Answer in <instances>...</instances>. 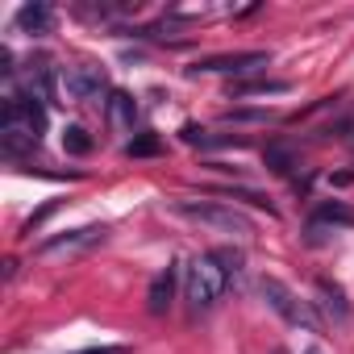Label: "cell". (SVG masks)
<instances>
[{
    "label": "cell",
    "mask_w": 354,
    "mask_h": 354,
    "mask_svg": "<svg viewBox=\"0 0 354 354\" xmlns=\"http://www.w3.org/2000/svg\"><path fill=\"white\" fill-rule=\"evenodd\" d=\"M42 133H46V104L30 96H9L5 113H0V150L17 158L26 150H38Z\"/></svg>",
    "instance_id": "1"
},
{
    "label": "cell",
    "mask_w": 354,
    "mask_h": 354,
    "mask_svg": "<svg viewBox=\"0 0 354 354\" xmlns=\"http://www.w3.org/2000/svg\"><path fill=\"white\" fill-rule=\"evenodd\" d=\"M225 283H230V271L217 263V254H201V259H192V267H188V279H184V296H188L192 313H205V308H213V304L221 300Z\"/></svg>",
    "instance_id": "2"
},
{
    "label": "cell",
    "mask_w": 354,
    "mask_h": 354,
    "mask_svg": "<svg viewBox=\"0 0 354 354\" xmlns=\"http://www.w3.org/2000/svg\"><path fill=\"white\" fill-rule=\"evenodd\" d=\"M175 213L196 221V225H209L217 234H238V238H250L254 234V221L246 213H238L234 205H217V201H180Z\"/></svg>",
    "instance_id": "3"
},
{
    "label": "cell",
    "mask_w": 354,
    "mask_h": 354,
    "mask_svg": "<svg viewBox=\"0 0 354 354\" xmlns=\"http://www.w3.org/2000/svg\"><path fill=\"white\" fill-rule=\"evenodd\" d=\"M259 292H263V300L288 321V325H296V329H308V333H321V317L313 313V304L308 300H300L288 283H279L275 275H263L259 279Z\"/></svg>",
    "instance_id": "4"
},
{
    "label": "cell",
    "mask_w": 354,
    "mask_h": 354,
    "mask_svg": "<svg viewBox=\"0 0 354 354\" xmlns=\"http://www.w3.org/2000/svg\"><path fill=\"white\" fill-rule=\"evenodd\" d=\"M271 55L267 50H238V55H217V59H201L192 67V75H246V71H259L267 67Z\"/></svg>",
    "instance_id": "5"
},
{
    "label": "cell",
    "mask_w": 354,
    "mask_h": 354,
    "mask_svg": "<svg viewBox=\"0 0 354 354\" xmlns=\"http://www.w3.org/2000/svg\"><path fill=\"white\" fill-rule=\"evenodd\" d=\"M104 238H109V230H104V225H84V230H71V234L50 238V242L42 246V259H75V254H84V250L100 246Z\"/></svg>",
    "instance_id": "6"
},
{
    "label": "cell",
    "mask_w": 354,
    "mask_h": 354,
    "mask_svg": "<svg viewBox=\"0 0 354 354\" xmlns=\"http://www.w3.org/2000/svg\"><path fill=\"white\" fill-rule=\"evenodd\" d=\"M63 88L71 100H96L104 92V71L92 67V63H80V67H67L63 71Z\"/></svg>",
    "instance_id": "7"
},
{
    "label": "cell",
    "mask_w": 354,
    "mask_h": 354,
    "mask_svg": "<svg viewBox=\"0 0 354 354\" xmlns=\"http://www.w3.org/2000/svg\"><path fill=\"white\" fill-rule=\"evenodd\" d=\"M104 113H109V125H113L117 133H129V129H133V121H138V104H133V96H129V92H121V88H113V92H109Z\"/></svg>",
    "instance_id": "8"
},
{
    "label": "cell",
    "mask_w": 354,
    "mask_h": 354,
    "mask_svg": "<svg viewBox=\"0 0 354 354\" xmlns=\"http://www.w3.org/2000/svg\"><path fill=\"white\" fill-rule=\"evenodd\" d=\"M171 296H175V267H167V271H158V275L150 279V292H146L150 317H162V313L171 308Z\"/></svg>",
    "instance_id": "9"
},
{
    "label": "cell",
    "mask_w": 354,
    "mask_h": 354,
    "mask_svg": "<svg viewBox=\"0 0 354 354\" xmlns=\"http://www.w3.org/2000/svg\"><path fill=\"white\" fill-rule=\"evenodd\" d=\"M50 26H55V13L46 5H21L17 9V30H26V34H50Z\"/></svg>",
    "instance_id": "10"
},
{
    "label": "cell",
    "mask_w": 354,
    "mask_h": 354,
    "mask_svg": "<svg viewBox=\"0 0 354 354\" xmlns=\"http://www.w3.org/2000/svg\"><path fill=\"white\" fill-rule=\"evenodd\" d=\"M26 92H30V100H38V104H55V71H50L46 63H38V67L30 71V80H26Z\"/></svg>",
    "instance_id": "11"
},
{
    "label": "cell",
    "mask_w": 354,
    "mask_h": 354,
    "mask_svg": "<svg viewBox=\"0 0 354 354\" xmlns=\"http://www.w3.org/2000/svg\"><path fill=\"white\" fill-rule=\"evenodd\" d=\"M317 296H321L325 313H329L337 325H346V321H350V304H346V296H342V288H337V283H329V279H317Z\"/></svg>",
    "instance_id": "12"
},
{
    "label": "cell",
    "mask_w": 354,
    "mask_h": 354,
    "mask_svg": "<svg viewBox=\"0 0 354 354\" xmlns=\"http://www.w3.org/2000/svg\"><path fill=\"white\" fill-rule=\"evenodd\" d=\"M288 88H292L288 80H250V84H230V96L234 100H242V96H279Z\"/></svg>",
    "instance_id": "13"
},
{
    "label": "cell",
    "mask_w": 354,
    "mask_h": 354,
    "mask_svg": "<svg viewBox=\"0 0 354 354\" xmlns=\"http://www.w3.org/2000/svg\"><path fill=\"white\" fill-rule=\"evenodd\" d=\"M263 158H267V167H271L275 175H288V171L296 167V158H292V150H288L283 142H271V146L263 150Z\"/></svg>",
    "instance_id": "14"
},
{
    "label": "cell",
    "mask_w": 354,
    "mask_h": 354,
    "mask_svg": "<svg viewBox=\"0 0 354 354\" xmlns=\"http://www.w3.org/2000/svg\"><path fill=\"white\" fill-rule=\"evenodd\" d=\"M321 221H329V225H354V209H346V205H337V201H333V205H321V209H317V225H321Z\"/></svg>",
    "instance_id": "15"
},
{
    "label": "cell",
    "mask_w": 354,
    "mask_h": 354,
    "mask_svg": "<svg viewBox=\"0 0 354 354\" xmlns=\"http://www.w3.org/2000/svg\"><path fill=\"white\" fill-rule=\"evenodd\" d=\"M63 150H67V154H88V150H92V138H88L80 125H67V129H63Z\"/></svg>",
    "instance_id": "16"
},
{
    "label": "cell",
    "mask_w": 354,
    "mask_h": 354,
    "mask_svg": "<svg viewBox=\"0 0 354 354\" xmlns=\"http://www.w3.org/2000/svg\"><path fill=\"white\" fill-rule=\"evenodd\" d=\"M158 150H162V142H158L154 133H138V138L125 146V154H129V158H150V154H158Z\"/></svg>",
    "instance_id": "17"
},
{
    "label": "cell",
    "mask_w": 354,
    "mask_h": 354,
    "mask_svg": "<svg viewBox=\"0 0 354 354\" xmlns=\"http://www.w3.org/2000/svg\"><path fill=\"white\" fill-rule=\"evenodd\" d=\"M217 263H221L230 275H234V271H242V254H238V250H217Z\"/></svg>",
    "instance_id": "18"
},
{
    "label": "cell",
    "mask_w": 354,
    "mask_h": 354,
    "mask_svg": "<svg viewBox=\"0 0 354 354\" xmlns=\"http://www.w3.org/2000/svg\"><path fill=\"white\" fill-rule=\"evenodd\" d=\"M75 354H129L125 346H88V350H75Z\"/></svg>",
    "instance_id": "19"
},
{
    "label": "cell",
    "mask_w": 354,
    "mask_h": 354,
    "mask_svg": "<svg viewBox=\"0 0 354 354\" xmlns=\"http://www.w3.org/2000/svg\"><path fill=\"white\" fill-rule=\"evenodd\" d=\"M308 354H321V350H308Z\"/></svg>",
    "instance_id": "20"
},
{
    "label": "cell",
    "mask_w": 354,
    "mask_h": 354,
    "mask_svg": "<svg viewBox=\"0 0 354 354\" xmlns=\"http://www.w3.org/2000/svg\"><path fill=\"white\" fill-rule=\"evenodd\" d=\"M275 354H283V350H275Z\"/></svg>",
    "instance_id": "21"
}]
</instances>
